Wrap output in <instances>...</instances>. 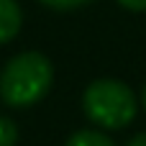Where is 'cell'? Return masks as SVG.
Segmentation results:
<instances>
[{
    "label": "cell",
    "instance_id": "5",
    "mask_svg": "<svg viewBox=\"0 0 146 146\" xmlns=\"http://www.w3.org/2000/svg\"><path fill=\"white\" fill-rule=\"evenodd\" d=\"M18 144V128L10 118L0 115V146H15Z\"/></svg>",
    "mask_w": 146,
    "mask_h": 146
},
{
    "label": "cell",
    "instance_id": "1",
    "mask_svg": "<svg viewBox=\"0 0 146 146\" xmlns=\"http://www.w3.org/2000/svg\"><path fill=\"white\" fill-rule=\"evenodd\" d=\"M54 82V67L41 51L15 54L0 72V100L8 108H31L46 98Z\"/></svg>",
    "mask_w": 146,
    "mask_h": 146
},
{
    "label": "cell",
    "instance_id": "9",
    "mask_svg": "<svg viewBox=\"0 0 146 146\" xmlns=\"http://www.w3.org/2000/svg\"><path fill=\"white\" fill-rule=\"evenodd\" d=\"M141 100H144V108H146V85H144V90H141Z\"/></svg>",
    "mask_w": 146,
    "mask_h": 146
},
{
    "label": "cell",
    "instance_id": "6",
    "mask_svg": "<svg viewBox=\"0 0 146 146\" xmlns=\"http://www.w3.org/2000/svg\"><path fill=\"white\" fill-rule=\"evenodd\" d=\"M38 3L51 8V10H74V8H82L90 0H38Z\"/></svg>",
    "mask_w": 146,
    "mask_h": 146
},
{
    "label": "cell",
    "instance_id": "8",
    "mask_svg": "<svg viewBox=\"0 0 146 146\" xmlns=\"http://www.w3.org/2000/svg\"><path fill=\"white\" fill-rule=\"evenodd\" d=\"M126 146H146V131H144V133H136Z\"/></svg>",
    "mask_w": 146,
    "mask_h": 146
},
{
    "label": "cell",
    "instance_id": "2",
    "mask_svg": "<svg viewBox=\"0 0 146 146\" xmlns=\"http://www.w3.org/2000/svg\"><path fill=\"white\" fill-rule=\"evenodd\" d=\"M82 110L90 123L105 131L126 128L139 110L136 95L126 82L118 80H95L82 95Z\"/></svg>",
    "mask_w": 146,
    "mask_h": 146
},
{
    "label": "cell",
    "instance_id": "4",
    "mask_svg": "<svg viewBox=\"0 0 146 146\" xmlns=\"http://www.w3.org/2000/svg\"><path fill=\"white\" fill-rule=\"evenodd\" d=\"M67 146H115L103 131H95V128H82L77 133L69 136Z\"/></svg>",
    "mask_w": 146,
    "mask_h": 146
},
{
    "label": "cell",
    "instance_id": "7",
    "mask_svg": "<svg viewBox=\"0 0 146 146\" xmlns=\"http://www.w3.org/2000/svg\"><path fill=\"white\" fill-rule=\"evenodd\" d=\"M118 5H123L126 10H146V0H115Z\"/></svg>",
    "mask_w": 146,
    "mask_h": 146
},
{
    "label": "cell",
    "instance_id": "3",
    "mask_svg": "<svg viewBox=\"0 0 146 146\" xmlns=\"http://www.w3.org/2000/svg\"><path fill=\"white\" fill-rule=\"evenodd\" d=\"M23 26V10L15 0H0V44H8L18 36Z\"/></svg>",
    "mask_w": 146,
    "mask_h": 146
}]
</instances>
